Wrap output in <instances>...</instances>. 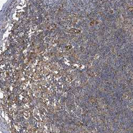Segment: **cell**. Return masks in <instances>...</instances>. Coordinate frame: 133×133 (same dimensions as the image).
<instances>
[{
	"instance_id": "1",
	"label": "cell",
	"mask_w": 133,
	"mask_h": 133,
	"mask_svg": "<svg viewBox=\"0 0 133 133\" xmlns=\"http://www.w3.org/2000/svg\"><path fill=\"white\" fill-rule=\"evenodd\" d=\"M0 133H2V132L1 130H0Z\"/></svg>"
}]
</instances>
